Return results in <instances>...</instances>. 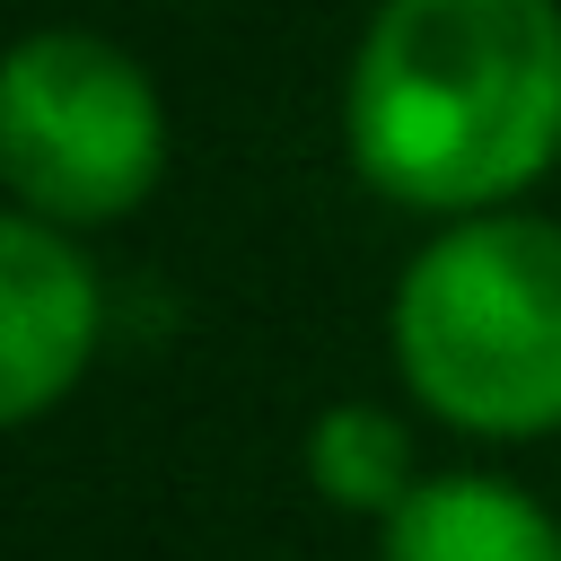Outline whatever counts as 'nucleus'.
I'll return each mask as SVG.
<instances>
[{"label":"nucleus","instance_id":"obj_1","mask_svg":"<svg viewBox=\"0 0 561 561\" xmlns=\"http://www.w3.org/2000/svg\"><path fill=\"white\" fill-rule=\"evenodd\" d=\"M351 167L403 210H500L561 158V0H377L351 88Z\"/></svg>","mask_w":561,"mask_h":561},{"label":"nucleus","instance_id":"obj_2","mask_svg":"<svg viewBox=\"0 0 561 561\" xmlns=\"http://www.w3.org/2000/svg\"><path fill=\"white\" fill-rule=\"evenodd\" d=\"M394 368L465 438L561 430V219L465 210L394 280Z\"/></svg>","mask_w":561,"mask_h":561},{"label":"nucleus","instance_id":"obj_4","mask_svg":"<svg viewBox=\"0 0 561 561\" xmlns=\"http://www.w3.org/2000/svg\"><path fill=\"white\" fill-rule=\"evenodd\" d=\"M105 289L61 219H0V421H44L96 359Z\"/></svg>","mask_w":561,"mask_h":561},{"label":"nucleus","instance_id":"obj_6","mask_svg":"<svg viewBox=\"0 0 561 561\" xmlns=\"http://www.w3.org/2000/svg\"><path fill=\"white\" fill-rule=\"evenodd\" d=\"M307 482H316L324 508L386 526L412 500V482H421L403 412H386V403H324L316 430H307Z\"/></svg>","mask_w":561,"mask_h":561},{"label":"nucleus","instance_id":"obj_5","mask_svg":"<svg viewBox=\"0 0 561 561\" xmlns=\"http://www.w3.org/2000/svg\"><path fill=\"white\" fill-rule=\"evenodd\" d=\"M386 561H561V517L500 473H421L386 517Z\"/></svg>","mask_w":561,"mask_h":561},{"label":"nucleus","instance_id":"obj_3","mask_svg":"<svg viewBox=\"0 0 561 561\" xmlns=\"http://www.w3.org/2000/svg\"><path fill=\"white\" fill-rule=\"evenodd\" d=\"M0 175L18 210L61 228H105L140 210L167 175L158 79L88 26L18 35L0 70Z\"/></svg>","mask_w":561,"mask_h":561}]
</instances>
